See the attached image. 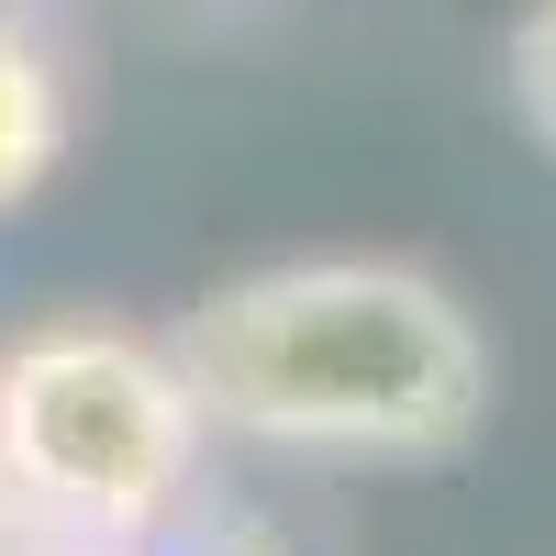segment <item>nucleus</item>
Listing matches in <instances>:
<instances>
[{
	"mask_svg": "<svg viewBox=\"0 0 556 556\" xmlns=\"http://www.w3.org/2000/svg\"><path fill=\"white\" fill-rule=\"evenodd\" d=\"M12 556H146V545H123V534H23Z\"/></svg>",
	"mask_w": 556,
	"mask_h": 556,
	"instance_id": "nucleus-5",
	"label": "nucleus"
},
{
	"mask_svg": "<svg viewBox=\"0 0 556 556\" xmlns=\"http://www.w3.org/2000/svg\"><path fill=\"white\" fill-rule=\"evenodd\" d=\"M212 412L178 379V345L134 323H45L0 356V456L34 534H123L178 523L201 479Z\"/></svg>",
	"mask_w": 556,
	"mask_h": 556,
	"instance_id": "nucleus-2",
	"label": "nucleus"
},
{
	"mask_svg": "<svg viewBox=\"0 0 556 556\" xmlns=\"http://www.w3.org/2000/svg\"><path fill=\"white\" fill-rule=\"evenodd\" d=\"M34 534V513H23V490H12V456H0V556H12Z\"/></svg>",
	"mask_w": 556,
	"mask_h": 556,
	"instance_id": "nucleus-6",
	"label": "nucleus"
},
{
	"mask_svg": "<svg viewBox=\"0 0 556 556\" xmlns=\"http://www.w3.org/2000/svg\"><path fill=\"white\" fill-rule=\"evenodd\" d=\"M178 379L223 434L323 468H434L490 424V334L412 256H290L178 312Z\"/></svg>",
	"mask_w": 556,
	"mask_h": 556,
	"instance_id": "nucleus-1",
	"label": "nucleus"
},
{
	"mask_svg": "<svg viewBox=\"0 0 556 556\" xmlns=\"http://www.w3.org/2000/svg\"><path fill=\"white\" fill-rule=\"evenodd\" d=\"M67 156V56L34 12H0V212H23Z\"/></svg>",
	"mask_w": 556,
	"mask_h": 556,
	"instance_id": "nucleus-3",
	"label": "nucleus"
},
{
	"mask_svg": "<svg viewBox=\"0 0 556 556\" xmlns=\"http://www.w3.org/2000/svg\"><path fill=\"white\" fill-rule=\"evenodd\" d=\"M513 112L534 123V146L556 156V0H534V12L513 23Z\"/></svg>",
	"mask_w": 556,
	"mask_h": 556,
	"instance_id": "nucleus-4",
	"label": "nucleus"
}]
</instances>
